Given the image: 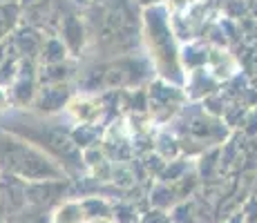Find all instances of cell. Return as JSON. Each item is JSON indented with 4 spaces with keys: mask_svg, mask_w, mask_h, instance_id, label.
Segmentation results:
<instances>
[{
    "mask_svg": "<svg viewBox=\"0 0 257 223\" xmlns=\"http://www.w3.org/2000/svg\"><path fill=\"white\" fill-rule=\"evenodd\" d=\"M148 98H150L148 114H150L152 123H157L159 127L170 125L188 103L186 89L175 83H168L164 78H152L148 85Z\"/></svg>",
    "mask_w": 257,
    "mask_h": 223,
    "instance_id": "8992f818",
    "label": "cell"
},
{
    "mask_svg": "<svg viewBox=\"0 0 257 223\" xmlns=\"http://www.w3.org/2000/svg\"><path fill=\"white\" fill-rule=\"evenodd\" d=\"M85 223H116L112 216H94V219H87Z\"/></svg>",
    "mask_w": 257,
    "mask_h": 223,
    "instance_id": "4316f807",
    "label": "cell"
},
{
    "mask_svg": "<svg viewBox=\"0 0 257 223\" xmlns=\"http://www.w3.org/2000/svg\"><path fill=\"white\" fill-rule=\"evenodd\" d=\"M152 78H157L150 58L141 52L125 56L107 58V61H81V72L76 78L78 94L125 92V89L148 87Z\"/></svg>",
    "mask_w": 257,
    "mask_h": 223,
    "instance_id": "3957f363",
    "label": "cell"
},
{
    "mask_svg": "<svg viewBox=\"0 0 257 223\" xmlns=\"http://www.w3.org/2000/svg\"><path fill=\"white\" fill-rule=\"evenodd\" d=\"M143 49L157 78L184 87L186 69L181 65V43L172 29V16L166 3L143 9Z\"/></svg>",
    "mask_w": 257,
    "mask_h": 223,
    "instance_id": "277c9868",
    "label": "cell"
},
{
    "mask_svg": "<svg viewBox=\"0 0 257 223\" xmlns=\"http://www.w3.org/2000/svg\"><path fill=\"white\" fill-rule=\"evenodd\" d=\"M0 172L27 183L70 178L65 167L32 141L0 127Z\"/></svg>",
    "mask_w": 257,
    "mask_h": 223,
    "instance_id": "5b68a950",
    "label": "cell"
},
{
    "mask_svg": "<svg viewBox=\"0 0 257 223\" xmlns=\"http://www.w3.org/2000/svg\"><path fill=\"white\" fill-rule=\"evenodd\" d=\"M41 3H45V0H21V7L27 9V7H34V5H41Z\"/></svg>",
    "mask_w": 257,
    "mask_h": 223,
    "instance_id": "83f0119b",
    "label": "cell"
},
{
    "mask_svg": "<svg viewBox=\"0 0 257 223\" xmlns=\"http://www.w3.org/2000/svg\"><path fill=\"white\" fill-rule=\"evenodd\" d=\"M85 3H92V0H85Z\"/></svg>",
    "mask_w": 257,
    "mask_h": 223,
    "instance_id": "f1b7e54d",
    "label": "cell"
},
{
    "mask_svg": "<svg viewBox=\"0 0 257 223\" xmlns=\"http://www.w3.org/2000/svg\"><path fill=\"white\" fill-rule=\"evenodd\" d=\"M184 89H186L188 101L201 103L204 98H208L210 94L219 92L221 83L217 81L215 76H212V72H210L208 67H201V69H192V72L186 74Z\"/></svg>",
    "mask_w": 257,
    "mask_h": 223,
    "instance_id": "4fadbf2b",
    "label": "cell"
},
{
    "mask_svg": "<svg viewBox=\"0 0 257 223\" xmlns=\"http://www.w3.org/2000/svg\"><path fill=\"white\" fill-rule=\"evenodd\" d=\"M56 36L65 43L72 58H78V61L85 58L87 47H90V32H87V23H85V16H83V9L67 12L65 16L61 18V23H58V27H56Z\"/></svg>",
    "mask_w": 257,
    "mask_h": 223,
    "instance_id": "9c48e42d",
    "label": "cell"
},
{
    "mask_svg": "<svg viewBox=\"0 0 257 223\" xmlns=\"http://www.w3.org/2000/svg\"><path fill=\"white\" fill-rule=\"evenodd\" d=\"M208 56H210V45L204 41H190L181 45V65L186 74L192 69L208 67Z\"/></svg>",
    "mask_w": 257,
    "mask_h": 223,
    "instance_id": "9a60e30c",
    "label": "cell"
},
{
    "mask_svg": "<svg viewBox=\"0 0 257 223\" xmlns=\"http://www.w3.org/2000/svg\"><path fill=\"white\" fill-rule=\"evenodd\" d=\"M155 152L164 161H175V158L184 156L181 152V141L170 127H159V132L155 134Z\"/></svg>",
    "mask_w": 257,
    "mask_h": 223,
    "instance_id": "e0dca14e",
    "label": "cell"
},
{
    "mask_svg": "<svg viewBox=\"0 0 257 223\" xmlns=\"http://www.w3.org/2000/svg\"><path fill=\"white\" fill-rule=\"evenodd\" d=\"M38 87H41V83H38V61L23 58L18 76L14 78V83L7 87L9 101H12V110H18V112L32 110V103H34V98H36Z\"/></svg>",
    "mask_w": 257,
    "mask_h": 223,
    "instance_id": "ba28073f",
    "label": "cell"
},
{
    "mask_svg": "<svg viewBox=\"0 0 257 223\" xmlns=\"http://www.w3.org/2000/svg\"><path fill=\"white\" fill-rule=\"evenodd\" d=\"M49 34H45L43 29L34 27V25H27V23H21L16 27V32L9 36V43L12 47L21 54L23 58H32V61H38L41 56V49H43V43Z\"/></svg>",
    "mask_w": 257,
    "mask_h": 223,
    "instance_id": "7c38bea8",
    "label": "cell"
},
{
    "mask_svg": "<svg viewBox=\"0 0 257 223\" xmlns=\"http://www.w3.org/2000/svg\"><path fill=\"white\" fill-rule=\"evenodd\" d=\"M166 0H137V5H139L141 9H148V7H155V5H164Z\"/></svg>",
    "mask_w": 257,
    "mask_h": 223,
    "instance_id": "484cf974",
    "label": "cell"
},
{
    "mask_svg": "<svg viewBox=\"0 0 257 223\" xmlns=\"http://www.w3.org/2000/svg\"><path fill=\"white\" fill-rule=\"evenodd\" d=\"M148 201H150V207L170 212L181 199H179V194H177V190H175V185H172V183L157 181L155 187L150 190V194H148Z\"/></svg>",
    "mask_w": 257,
    "mask_h": 223,
    "instance_id": "ac0fdd59",
    "label": "cell"
},
{
    "mask_svg": "<svg viewBox=\"0 0 257 223\" xmlns=\"http://www.w3.org/2000/svg\"><path fill=\"white\" fill-rule=\"evenodd\" d=\"M23 21V7L18 3H0V43H5Z\"/></svg>",
    "mask_w": 257,
    "mask_h": 223,
    "instance_id": "44dd1931",
    "label": "cell"
},
{
    "mask_svg": "<svg viewBox=\"0 0 257 223\" xmlns=\"http://www.w3.org/2000/svg\"><path fill=\"white\" fill-rule=\"evenodd\" d=\"M72 58L70 49L65 47V43L56 36V34H49L43 43V49H41V56H38V65H52V63H63Z\"/></svg>",
    "mask_w": 257,
    "mask_h": 223,
    "instance_id": "ffe728a7",
    "label": "cell"
},
{
    "mask_svg": "<svg viewBox=\"0 0 257 223\" xmlns=\"http://www.w3.org/2000/svg\"><path fill=\"white\" fill-rule=\"evenodd\" d=\"M78 94L76 83H63V85H41L36 98L32 103V110L38 116H63L72 98Z\"/></svg>",
    "mask_w": 257,
    "mask_h": 223,
    "instance_id": "30bf717a",
    "label": "cell"
},
{
    "mask_svg": "<svg viewBox=\"0 0 257 223\" xmlns=\"http://www.w3.org/2000/svg\"><path fill=\"white\" fill-rule=\"evenodd\" d=\"M78 199H81L83 212H85V221L94 219V216H112L114 199H110V196L92 192V194H83V196H78Z\"/></svg>",
    "mask_w": 257,
    "mask_h": 223,
    "instance_id": "d6986e66",
    "label": "cell"
},
{
    "mask_svg": "<svg viewBox=\"0 0 257 223\" xmlns=\"http://www.w3.org/2000/svg\"><path fill=\"white\" fill-rule=\"evenodd\" d=\"M12 112V101H9V94H7V87L0 85V116Z\"/></svg>",
    "mask_w": 257,
    "mask_h": 223,
    "instance_id": "d4e9b609",
    "label": "cell"
},
{
    "mask_svg": "<svg viewBox=\"0 0 257 223\" xmlns=\"http://www.w3.org/2000/svg\"><path fill=\"white\" fill-rule=\"evenodd\" d=\"M112 219L116 223H141V214L132 201L118 199L114 201V207H112Z\"/></svg>",
    "mask_w": 257,
    "mask_h": 223,
    "instance_id": "603a6c76",
    "label": "cell"
},
{
    "mask_svg": "<svg viewBox=\"0 0 257 223\" xmlns=\"http://www.w3.org/2000/svg\"><path fill=\"white\" fill-rule=\"evenodd\" d=\"M52 223H85V212H83L81 199L70 196L52 212Z\"/></svg>",
    "mask_w": 257,
    "mask_h": 223,
    "instance_id": "7402d4cb",
    "label": "cell"
},
{
    "mask_svg": "<svg viewBox=\"0 0 257 223\" xmlns=\"http://www.w3.org/2000/svg\"><path fill=\"white\" fill-rule=\"evenodd\" d=\"M103 132H105V127L98 123H72V138L83 152L101 145Z\"/></svg>",
    "mask_w": 257,
    "mask_h": 223,
    "instance_id": "2e32d148",
    "label": "cell"
},
{
    "mask_svg": "<svg viewBox=\"0 0 257 223\" xmlns=\"http://www.w3.org/2000/svg\"><path fill=\"white\" fill-rule=\"evenodd\" d=\"M0 127L9 130L18 136L32 141L52 158H56L72 181L87 176V165L83 158V150L72 138V123L65 125L61 116H38L34 112L12 110L0 116Z\"/></svg>",
    "mask_w": 257,
    "mask_h": 223,
    "instance_id": "7a4b0ae2",
    "label": "cell"
},
{
    "mask_svg": "<svg viewBox=\"0 0 257 223\" xmlns=\"http://www.w3.org/2000/svg\"><path fill=\"white\" fill-rule=\"evenodd\" d=\"M74 196V181H36L27 183V205L43 212H54L65 199Z\"/></svg>",
    "mask_w": 257,
    "mask_h": 223,
    "instance_id": "52a82bcc",
    "label": "cell"
},
{
    "mask_svg": "<svg viewBox=\"0 0 257 223\" xmlns=\"http://www.w3.org/2000/svg\"><path fill=\"white\" fill-rule=\"evenodd\" d=\"M27 207V181L0 172V214L5 219Z\"/></svg>",
    "mask_w": 257,
    "mask_h": 223,
    "instance_id": "8fae6325",
    "label": "cell"
},
{
    "mask_svg": "<svg viewBox=\"0 0 257 223\" xmlns=\"http://www.w3.org/2000/svg\"><path fill=\"white\" fill-rule=\"evenodd\" d=\"M83 16L90 32L87 61H107L143 47V9L137 0H92Z\"/></svg>",
    "mask_w": 257,
    "mask_h": 223,
    "instance_id": "6da1fadb",
    "label": "cell"
},
{
    "mask_svg": "<svg viewBox=\"0 0 257 223\" xmlns=\"http://www.w3.org/2000/svg\"><path fill=\"white\" fill-rule=\"evenodd\" d=\"M141 223H170V212L150 207L146 214H141Z\"/></svg>",
    "mask_w": 257,
    "mask_h": 223,
    "instance_id": "cb8c5ba5",
    "label": "cell"
},
{
    "mask_svg": "<svg viewBox=\"0 0 257 223\" xmlns=\"http://www.w3.org/2000/svg\"><path fill=\"white\" fill-rule=\"evenodd\" d=\"M78 72H81V61L78 58H67V61L52 63V65H38V83L41 85L76 83Z\"/></svg>",
    "mask_w": 257,
    "mask_h": 223,
    "instance_id": "5bb4252c",
    "label": "cell"
}]
</instances>
